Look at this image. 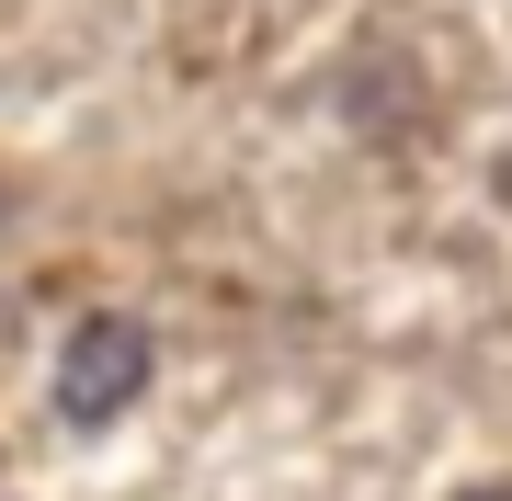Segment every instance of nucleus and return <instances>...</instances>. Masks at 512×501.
Listing matches in <instances>:
<instances>
[{"mask_svg":"<svg viewBox=\"0 0 512 501\" xmlns=\"http://www.w3.org/2000/svg\"><path fill=\"white\" fill-rule=\"evenodd\" d=\"M148 365H160L148 319H126V308H92L69 342H57V410H69V422H114V410H137Z\"/></svg>","mask_w":512,"mask_h":501,"instance_id":"obj_1","label":"nucleus"},{"mask_svg":"<svg viewBox=\"0 0 512 501\" xmlns=\"http://www.w3.org/2000/svg\"><path fill=\"white\" fill-rule=\"evenodd\" d=\"M467 501H512V490H467Z\"/></svg>","mask_w":512,"mask_h":501,"instance_id":"obj_2","label":"nucleus"},{"mask_svg":"<svg viewBox=\"0 0 512 501\" xmlns=\"http://www.w3.org/2000/svg\"><path fill=\"white\" fill-rule=\"evenodd\" d=\"M0 217H12V183H0Z\"/></svg>","mask_w":512,"mask_h":501,"instance_id":"obj_3","label":"nucleus"}]
</instances>
